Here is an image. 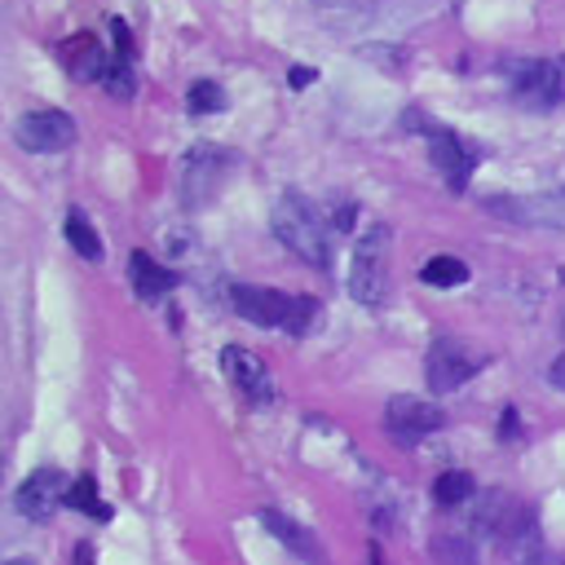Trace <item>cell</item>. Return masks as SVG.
Segmentation results:
<instances>
[{
	"instance_id": "obj_1",
	"label": "cell",
	"mask_w": 565,
	"mask_h": 565,
	"mask_svg": "<svg viewBox=\"0 0 565 565\" xmlns=\"http://www.w3.org/2000/svg\"><path fill=\"white\" fill-rule=\"evenodd\" d=\"M230 305L238 318H247L252 327H265V331H291V335H305L313 322H318V300L309 296H287V291H274V287H256V282H234L230 287Z\"/></svg>"
},
{
	"instance_id": "obj_2",
	"label": "cell",
	"mask_w": 565,
	"mask_h": 565,
	"mask_svg": "<svg viewBox=\"0 0 565 565\" xmlns=\"http://www.w3.org/2000/svg\"><path fill=\"white\" fill-rule=\"evenodd\" d=\"M269 230L274 238L296 252L309 269H331V238H327V225L322 216L300 199V194H282L274 203V216H269Z\"/></svg>"
},
{
	"instance_id": "obj_3",
	"label": "cell",
	"mask_w": 565,
	"mask_h": 565,
	"mask_svg": "<svg viewBox=\"0 0 565 565\" xmlns=\"http://www.w3.org/2000/svg\"><path fill=\"white\" fill-rule=\"evenodd\" d=\"M388 247H393L388 225H366V234L353 243L349 296L358 305H366V309H384L388 305Z\"/></svg>"
},
{
	"instance_id": "obj_4",
	"label": "cell",
	"mask_w": 565,
	"mask_h": 565,
	"mask_svg": "<svg viewBox=\"0 0 565 565\" xmlns=\"http://www.w3.org/2000/svg\"><path fill=\"white\" fill-rule=\"evenodd\" d=\"M486 362H490L486 349H477V344H468L459 335H437L428 344V353H424V375H428L433 393H450V388L468 384Z\"/></svg>"
},
{
	"instance_id": "obj_5",
	"label": "cell",
	"mask_w": 565,
	"mask_h": 565,
	"mask_svg": "<svg viewBox=\"0 0 565 565\" xmlns=\"http://www.w3.org/2000/svg\"><path fill=\"white\" fill-rule=\"evenodd\" d=\"M384 428H388L393 441L415 446V441L433 437L437 428H446V411H441L433 397L397 393V397H388V406H384Z\"/></svg>"
},
{
	"instance_id": "obj_6",
	"label": "cell",
	"mask_w": 565,
	"mask_h": 565,
	"mask_svg": "<svg viewBox=\"0 0 565 565\" xmlns=\"http://www.w3.org/2000/svg\"><path fill=\"white\" fill-rule=\"evenodd\" d=\"M13 141L31 154H62L75 146V119L53 106H35L13 124Z\"/></svg>"
},
{
	"instance_id": "obj_7",
	"label": "cell",
	"mask_w": 565,
	"mask_h": 565,
	"mask_svg": "<svg viewBox=\"0 0 565 565\" xmlns=\"http://www.w3.org/2000/svg\"><path fill=\"white\" fill-rule=\"evenodd\" d=\"M494 216H508L516 225H543V230H565V185L543 190V194H499L486 199Z\"/></svg>"
},
{
	"instance_id": "obj_8",
	"label": "cell",
	"mask_w": 565,
	"mask_h": 565,
	"mask_svg": "<svg viewBox=\"0 0 565 565\" xmlns=\"http://www.w3.org/2000/svg\"><path fill=\"white\" fill-rule=\"evenodd\" d=\"M406 124L428 132V159H433V168L446 177V185H450V190H463V185H468V172H472V150H468L450 128H441V124H433V119H424V124H419L415 106H411Z\"/></svg>"
},
{
	"instance_id": "obj_9",
	"label": "cell",
	"mask_w": 565,
	"mask_h": 565,
	"mask_svg": "<svg viewBox=\"0 0 565 565\" xmlns=\"http://www.w3.org/2000/svg\"><path fill=\"white\" fill-rule=\"evenodd\" d=\"M512 102H516L521 110H534V115L561 106V66L547 62V57L521 62V66L512 71Z\"/></svg>"
},
{
	"instance_id": "obj_10",
	"label": "cell",
	"mask_w": 565,
	"mask_h": 565,
	"mask_svg": "<svg viewBox=\"0 0 565 565\" xmlns=\"http://www.w3.org/2000/svg\"><path fill=\"white\" fill-rule=\"evenodd\" d=\"M234 168V154H225L221 146H199L190 150L185 159V172H181V203L185 207H199L203 199H212L225 181V172Z\"/></svg>"
},
{
	"instance_id": "obj_11",
	"label": "cell",
	"mask_w": 565,
	"mask_h": 565,
	"mask_svg": "<svg viewBox=\"0 0 565 565\" xmlns=\"http://www.w3.org/2000/svg\"><path fill=\"white\" fill-rule=\"evenodd\" d=\"M221 371H225V380L234 384V393H238L243 402H252V406L274 402V380H269L265 362H260L256 353H247L243 344H225V349H221Z\"/></svg>"
},
{
	"instance_id": "obj_12",
	"label": "cell",
	"mask_w": 565,
	"mask_h": 565,
	"mask_svg": "<svg viewBox=\"0 0 565 565\" xmlns=\"http://www.w3.org/2000/svg\"><path fill=\"white\" fill-rule=\"evenodd\" d=\"M66 472L57 468H35L18 490H13V508L26 516V521H49L62 503H66Z\"/></svg>"
},
{
	"instance_id": "obj_13",
	"label": "cell",
	"mask_w": 565,
	"mask_h": 565,
	"mask_svg": "<svg viewBox=\"0 0 565 565\" xmlns=\"http://www.w3.org/2000/svg\"><path fill=\"white\" fill-rule=\"evenodd\" d=\"M477 530H486V534L499 539V543H512V539L534 534V530H530V512H525L512 494H503V490L481 494V503H477Z\"/></svg>"
},
{
	"instance_id": "obj_14",
	"label": "cell",
	"mask_w": 565,
	"mask_h": 565,
	"mask_svg": "<svg viewBox=\"0 0 565 565\" xmlns=\"http://www.w3.org/2000/svg\"><path fill=\"white\" fill-rule=\"evenodd\" d=\"M57 57H62V71L71 75V79H79V84H88V79H102V71H106V44L93 35V31H75V35H66L62 40V49H57Z\"/></svg>"
},
{
	"instance_id": "obj_15",
	"label": "cell",
	"mask_w": 565,
	"mask_h": 565,
	"mask_svg": "<svg viewBox=\"0 0 565 565\" xmlns=\"http://www.w3.org/2000/svg\"><path fill=\"white\" fill-rule=\"evenodd\" d=\"M128 278H132V291H137L141 300H159V296H168V291L177 287V274L163 269L150 252H132V256H128Z\"/></svg>"
},
{
	"instance_id": "obj_16",
	"label": "cell",
	"mask_w": 565,
	"mask_h": 565,
	"mask_svg": "<svg viewBox=\"0 0 565 565\" xmlns=\"http://www.w3.org/2000/svg\"><path fill=\"white\" fill-rule=\"evenodd\" d=\"M260 521H265V525L274 530V539H282V543H287L291 552H300V556H309V561H313V556H322V547H318V539H313V534H309L305 525H296L291 516H282V512H274V508H265V512H260Z\"/></svg>"
},
{
	"instance_id": "obj_17",
	"label": "cell",
	"mask_w": 565,
	"mask_h": 565,
	"mask_svg": "<svg viewBox=\"0 0 565 565\" xmlns=\"http://www.w3.org/2000/svg\"><path fill=\"white\" fill-rule=\"evenodd\" d=\"M66 243H71V252H79L84 260H102V234L93 230V221H88V212L84 207H66Z\"/></svg>"
},
{
	"instance_id": "obj_18",
	"label": "cell",
	"mask_w": 565,
	"mask_h": 565,
	"mask_svg": "<svg viewBox=\"0 0 565 565\" xmlns=\"http://www.w3.org/2000/svg\"><path fill=\"white\" fill-rule=\"evenodd\" d=\"M66 508H75V512H84V516H93V521H110V508L102 503L93 477H75V481L66 486Z\"/></svg>"
},
{
	"instance_id": "obj_19",
	"label": "cell",
	"mask_w": 565,
	"mask_h": 565,
	"mask_svg": "<svg viewBox=\"0 0 565 565\" xmlns=\"http://www.w3.org/2000/svg\"><path fill=\"white\" fill-rule=\"evenodd\" d=\"M225 106H230V97H225V88L216 79H194L185 88V110L190 115H221Z\"/></svg>"
},
{
	"instance_id": "obj_20",
	"label": "cell",
	"mask_w": 565,
	"mask_h": 565,
	"mask_svg": "<svg viewBox=\"0 0 565 565\" xmlns=\"http://www.w3.org/2000/svg\"><path fill=\"white\" fill-rule=\"evenodd\" d=\"M433 499H437L441 508H459V503H468V499H472V472H463V468H446V472L433 481Z\"/></svg>"
},
{
	"instance_id": "obj_21",
	"label": "cell",
	"mask_w": 565,
	"mask_h": 565,
	"mask_svg": "<svg viewBox=\"0 0 565 565\" xmlns=\"http://www.w3.org/2000/svg\"><path fill=\"white\" fill-rule=\"evenodd\" d=\"M419 278L428 287H459V282H468V265L459 256H433V260H424Z\"/></svg>"
},
{
	"instance_id": "obj_22",
	"label": "cell",
	"mask_w": 565,
	"mask_h": 565,
	"mask_svg": "<svg viewBox=\"0 0 565 565\" xmlns=\"http://www.w3.org/2000/svg\"><path fill=\"white\" fill-rule=\"evenodd\" d=\"M110 97H119V102H128L132 93H137V75H132V57H115V62H106V71H102V79H97Z\"/></svg>"
},
{
	"instance_id": "obj_23",
	"label": "cell",
	"mask_w": 565,
	"mask_h": 565,
	"mask_svg": "<svg viewBox=\"0 0 565 565\" xmlns=\"http://www.w3.org/2000/svg\"><path fill=\"white\" fill-rule=\"evenodd\" d=\"M110 44H115L119 57H132L137 53V40H132V31H128L124 18H110Z\"/></svg>"
},
{
	"instance_id": "obj_24",
	"label": "cell",
	"mask_w": 565,
	"mask_h": 565,
	"mask_svg": "<svg viewBox=\"0 0 565 565\" xmlns=\"http://www.w3.org/2000/svg\"><path fill=\"white\" fill-rule=\"evenodd\" d=\"M313 79H318L313 66H291V71H287V84H291V88H309Z\"/></svg>"
},
{
	"instance_id": "obj_25",
	"label": "cell",
	"mask_w": 565,
	"mask_h": 565,
	"mask_svg": "<svg viewBox=\"0 0 565 565\" xmlns=\"http://www.w3.org/2000/svg\"><path fill=\"white\" fill-rule=\"evenodd\" d=\"M516 433H521V428H516V411L508 406L503 419H499V437H503V441H516Z\"/></svg>"
},
{
	"instance_id": "obj_26",
	"label": "cell",
	"mask_w": 565,
	"mask_h": 565,
	"mask_svg": "<svg viewBox=\"0 0 565 565\" xmlns=\"http://www.w3.org/2000/svg\"><path fill=\"white\" fill-rule=\"evenodd\" d=\"M547 380H552V384H556V388L565 393V353H561V358H556V362L547 366Z\"/></svg>"
},
{
	"instance_id": "obj_27",
	"label": "cell",
	"mask_w": 565,
	"mask_h": 565,
	"mask_svg": "<svg viewBox=\"0 0 565 565\" xmlns=\"http://www.w3.org/2000/svg\"><path fill=\"white\" fill-rule=\"evenodd\" d=\"M349 216H353V212H349V207H340V212H335V230H349Z\"/></svg>"
},
{
	"instance_id": "obj_28",
	"label": "cell",
	"mask_w": 565,
	"mask_h": 565,
	"mask_svg": "<svg viewBox=\"0 0 565 565\" xmlns=\"http://www.w3.org/2000/svg\"><path fill=\"white\" fill-rule=\"evenodd\" d=\"M556 66H561V102H565V57H561Z\"/></svg>"
}]
</instances>
